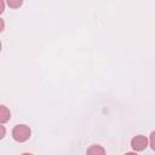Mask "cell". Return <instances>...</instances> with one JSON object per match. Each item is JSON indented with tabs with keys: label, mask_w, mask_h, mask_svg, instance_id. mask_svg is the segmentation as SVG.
Returning a JSON list of instances; mask_svg holds the SVG:
<instances>
[{
	"label": "cell",
	"mask_w": 155,
	"mask_h": 155,
	"mask_svg": "<svg viewBox=\"0 0 155 155\" xmlns=\"http://www.w3.org/2000/svg\"><path fill=\"white\" fill-rule=\"evenodd\" d=\"M30 133H31V131L27 125H17L12 130L13 139L16 142H19V143H23V142L28 140L29 137H30Z\"/></svg>",
	"instance_id": "1"
},
{
	"label": "cell",
	"mask_w": 155,
	"mask_h": 155,
	"mask_svg": "<svg viewBox=\"0 0 155 155\" xmlns=\"http://www.w3.org/2000/svg\"><path fill=\"white\" fill-rule=\"evenodd\" d=\"M0 130H1V136H0V138H4V136H5V127H4V126H0Z\"/></svg>",
	"instance_id": "7"
},
{
	"label": "cell",
	"mask_w": 155,
	"mask_h": 155,
	"mask_svg": "<svg viewBox=\"0 0 155 155\" xmlns=\"http://www.w3.org/2000/svg\"><path fill=\"white\" fill-rule=\"evenodd\" d=\"M104 153H105V150L101 145H92L87 149V154H101V155H103Z\"/></svg>",
	"instance_id": "4"
},
{
	"label": "cell",
	"mask_w": 155,
	"mask_h": 155,
	"mask_svg": "<svg viewBox=\"0 0 155 155\" xmlns=\"http://www.w3.org/2000/svg\"><path fill=\"white\" fill-rule=\"evenodd\" d=\"M131 145H132L133 150L142 151V150H144L148 147V139H147V137H144L142 134H138V136H136V137L132 138Z\"/></svg>",
	"instance_id": "2"
},
{
	"label": "cell",
	"mask_w": 155,
	"mask_h": 155,
	"mask_svg": "<svg viewBox=\"0 0 155 155\" xmlns=\"http://www.w3.org/2000/svg\"><path fill=\"white\" fill-rule=\"evenodd\" d=\"M11 117V113L10 110L5 107V105H1L0 107V122L1 124H5L6 121H8Z\"/></svg>",
	"instance_id": "3"
},
{
	"label": "cell",
	"mask_w": 155,
	"mask_h": 155,
	"mask_svg": "<svg viewBox=\"0 0 155 155\" xmlns=\"http://www.w3.org/2000/svg\"><path fill=\"white\" fill-rule=\"evenodd\" d=\"M0 2H1V12H4V8H5V0H0Z\"/></svg>",
	"instance_id": "8"
},
{
	"label": "cell",
	"mask_w": 155,
	"mask_h": 155,
	"mask_svg": "<svg viewBox=\"0 0 155 155\" xmlns=\"http://www.w3.org/2000/svg\"><path fill=\"white\" fill-rule=\"evenodd\" d=\"M6 2L11 8H18L22 6L23 0H6Z\"/></svg>",
	"instance_id": "5"
},
{
	"label": "cell",
	"mask_w": 155,
	"mask_h": 155,
	"mask_svg": "<svg viewBox=\"0 0 155 155\" xmlns=\"http://www.w3.org/2000/svg\"><path fill=\"white\" fill-rule=\"evenodd\" d=\"M150 147H151V149L155 151V131L154 132H151V134H150Z\"/></svg>",
	"instance_id": "6"
}]
</instances>
